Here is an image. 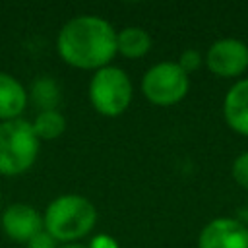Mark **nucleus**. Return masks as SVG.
I'll use <instances>...</instances> for the list:
<instances>
[{
  "instance_id": "f257e3e1",
  "label": "nucleus",
  "mask_w": 248,
  "mask_h": 248,
  "mask_svg": "<svg viewBox=\"0 0 248 248\" xmlns=\"http://www.w3.org/2000/svg\"><path fill=\"white\" fill-rule=\"evenodd\" d=\"M56 50L68 66L99 70L108 66L116 54V31L105 17L76 16L58 31Z\"/></svg>"
},
{
  "instance_id": "f03ea898",
  "label": "nucleus",
  "mask_w": 248,
  "mask_h": 248,
  "mask_svg": "<svg viewBox=\"0 0 248 248\" xmlns=\"http://www.w3.org/2000/svg\"><path fill=\"white\" fill-rule=\"evenodd\" d=\"M97 223V209L93 202L79 194H62L54 198L45 213V231L62 244H74L76 240L87 236Z\"/></svg>"
},
{
  "instance_id": "7ed1b4c3",
  "label": "nucleus",
  "mask_w": 248,
  "mask_h": 248,
  "mask_svg": "<svg viewBox=\"0 0 248 248\" xmlns=\"http://www.w3.org/2000/svg\"><path fill=\"white\" fill-rule=\"evenodd\" d=\"M41 140L33 124L25 118L0 122V174L17 176L27 172L37 161Z\"/></svg>"
},
{
  "instance_id": "20e7f679",
  "label": "nucleus",
  "mask_w": 248,
  "mask_h": 248,
  "mask_svg": "<svg viewBox=\"0 0 248 248\" xmlns=\"http://www.w3.org/2000/svg\"><path fill=\"white\" fill-rule=\"evenodd\" d=\"M132 79L118 66H105L95 70L89 81V101L93 108L103 116L122 114L132 101Z\"/></svg>"
},
{
  "instance_id": "39448f33",
  "label": "nucleus",
  "mask_w": 248,
  "mask_h": 248,
  "mask_svg": "<svg viewBox=\"0 0 248 248\" xmlns=\"http://www.w3.org/2000/svg\"><path fill=\"white\" fill-rule=\"evenodd\" d=\"M190 89L188 74L170 60L153 64L141 78V93L145 99L159 107L176 105L186 97Z\"/></svg>"
},
{
  "instance_id": "423d86ee",
  "label": "nucleus",
  "mask_w": 248,
  "mask_h": 248,
  "mask_svg": "<svg viewBox=\"0 0 248 248\" xmlns=\"http://www.w3.org/2000/svg\"><path fill=\"white\" fill-rule=\"evenodd\" d=\"M203 62L217 78H240L248 70V45L234 37L217 39L207 48Z\"/></svg>"
},
{
  "instance_id": "0eeeda50",
  "label": "nucleus",
  "mask_w": 248,
  "mask_h": 248,
  "mask_svg": "<svg viewBox=\"0 0 248 248\" xmlns=\"http://www.w3.org/2000/svg\"><path fill=\"white\" fill-rule=\"evenodd\" d=\"M198 248H248V227L240 219L215 217L200 231Z\"/></svg>"
},
{
  "instance_id": "6e6552de",
  "label": "nucleus",
  "mask_w": 248,
  "mask_h": 248,
  "mask_svg": "<svg viewBox=\"0 0 248 248\" xmlns=\"http://www.w3.org/2000/svg\"><path fill=\"white\" fill-rule=\"evenodd\" d=\"M0 221H2L4 232L12 240L25 242V244L45 229L43 227V215L27 203H10L2 211Z\"/></svg>"
},
{
  "instance_id": "1a4fd4ad",
  "label": "nucleus",
  "mask_w": 248,
  "mask_h": 248,
  "mask_svg": "<svg viewBox=\"0 0 248 248\" xmlns=\"http://www.w3.org/2000/svg\"><path fill=\"white\" fill-rule=\"evenodd\" d=\"M223 116L231 130L248 136V78L234 81L225 93Z\"/></svg>"
},
{
  "instance_id": "9d476101",
  "label": "nucleus",
  "mask_w": 248,
  "mask_h": 248,
  "mask_svg": "<svg viewBox=\"0 0 248 248\" xmlns=\"http://www.w3.org/2000/svg\"><path fill=\"white\" fill-rule=\"evenodd\" d=\"M27 101L29 93L21 81L8 72H0V122L21 118Z\"/></svg>"
},
{
  "instance_id": "9b49d317",
  "label": "nucleus",
  "mask_w": 248,
  "mask_h": 248,
  "mask_svg": "<svg viewBox=\"0 0 248 248\" xmlns=\"http://www.w3.org/2000/svg\"><path fill=\"white\" fill-rule=\"evenodd\" d=\"M151 48V35L140 25H128L116 31V52L126 58H141Z\"/></svg>"
},
{
  "instance_id": "f8f14e48",
  "label": "nucleus",
  "mask_w": 248,
  "mask_h": 248,
  "mask_svg": "<svg viewBox=\"0 0 248 248\" xmlns=\"http://www.w3.org/2000/svg\"><path fill=\"white\" fill-rule=\"evenodd\" d=\"M29 97H31V101L35 103V107L39 110H56V107L62 99L60 85L50 76H39L31 83Z\"/></svg>"
},
{
  "instance_id": "ddd939ff",
  "label": "nucleus",
  "mask_w": 248,
  "mask_h": 248,
  "mask_svg": "<svg viewBox=\"0 0 248 248\" xmlns=\"http://www.w3.org/2000/svg\"><path fill=\"white\" fill-rule=\"evenodd\" d=\"M31 124L39 140H56L66 130V118L60 110H39Z\"/></svg>"
},
{
  "instance_id": "4468645a",
  "label": "nucleus",
  "mask_w": 248,
  "mask_h": 248,
  "mask_svg": "<svg viewBox=\"0 0 248 248\" xmlns=\"http://www.w3.org/2000/svg\"><path fill=\"white\" fill-rule=\"evenodd\" d=\"M231 172H232L234 182H236L238 186H242V188L248 190V151H242V153L232 161Z\"/></svg>"
},
{
  "instance_id": "2eb2a0df",
  "label": "nucleus",
  "mask_w": 248,
  "mask_h": 248,
  "mask_svg": "<svg viewBox=\"0 0 248 248\" xmlns=\"http://www.w3.org/2000/svg\"><path fill=\"white\" fill-rule=\"evenodd\" d=\"M202 62H203V58H202L200 50H196V48H186V50L180 54V58H178L176 64H178L186 74H190V72L198 70V68L202 66Z\"/></svg>"
},
{
  "instance_id": "dca6fc26",
  "label": "nucleus",
  "mask_w": 248,
  "mask_h": 248,
  "mask_svg": "<svg viewBox=\"0 0 248 248\" xmlns=\"http://www.w3.org/2000/svg\"><path fill=\"white\" fill-rule=\"evenodd\" d=\"M27 248H58V242L43 229L39 234H35V236L27 242Z\"/></svg>"
},
{
  "instance_id": "f3484780",
  "label": "nucleus",
  "mask_w": 248,
  "mask_h": 248,
  "mask_svg": "<svg viewBox=\"0 0 248 248\" xmlns=\"http://www.w3.org/2000/svg\"><path fill=\"white\" fill-rule=\"evenodd\" d=\"M89 248H118V244H116L110 236H107V234H99V236L93 238V242H91Z\"/></svg>"
},
{
  "instance_id": "a211bd4d",
  "label": "nucleus",
  "mask_w": 248,
  "mask_h": 248,
  "mask_svg": "<svg viewBox=\"0 0 248 248\" xmlns=\"http://www.w3.org/2000/svg\"><path fill=\"white\" fill-rule=\"evenodd\" d=\"M58 248H87V246H83V244H78V242H74V244H62V246H58Z\"/></svg>"
},
{
  "instance_id": "6ab92c4d",
  "label": "nucleus",
  "mask_w": 248,
  "mask_h": 248,
  "mask_svg": "<svg viewBox=\"0 0 248 248\" xmlns=\"http://www.w3.org/2000/svg\"><path fill=\"white\" fill-rule=\"evenodd\" d=\"M244 219H246V223H244V225L248 227V209H246V213H244Z\"/></svg>"
}]
</instances>
